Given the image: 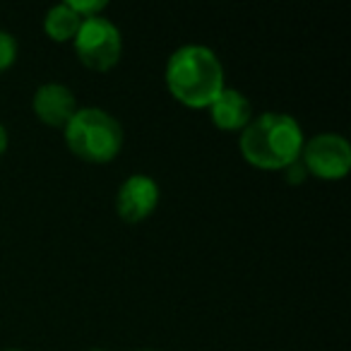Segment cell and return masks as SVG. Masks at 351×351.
<instances>
[{"instance_id": "1", "label": "cell", "mask_w": 351, "mask_h": 351, "mask_svg": "<svg viewBox=\"0 0 351 351\" xmlns=\"http://www.w3.org/2000/svg\"><path fill=\"white\" fill-rule=\"evenodd\" d=\"M166 87L176 101L191 108H210L224 89L221 60L207 46H181L166 63Z\"/></svg>"}, {"instance_id": "2", "label": "cell", "mask_w": 351, "mask_h": 351, "mask_svg": "<svg viewBox=\"0 0 351 351\" xmlns=\"http://www.w3.org/2000/svg\"><path fill=\"white\" fill-rule=\"evenodd\" d=\"M303 130L289 113H260L241 132V154L255 169L284 171L301 156Z\"/></svg>"}, {"instance_id": "3", "label": "cell", "mask_w": 351, "mask_h": 351, "mask_svg": "<svg viewBox=\"0 0 351 351\" xmlns=\"http://www.w3.org/2000/svg\"><path fill=\"white\" fill-rule=\"evenodd\" d=\"M63 130L70 152L82 161L108 164L121 154L123 128L104 108H77Z\"/></svg>"}, {"instance_id": "4", "label": "cell", "mask_w": 351, "mask_h": 351, "mask_svg": "<svg viewBox=\"0 0 351 351\" xmlns=\"http://www.w3.org/2000/svg\"><path fill=\"white\" fill-rule=\"evenodd\" d=\"M73 44L80 63L87 65L89 70H97V73H106V70L116 68L123 56L121 29L104 15L84 20L75 34Z\"/></svg>"}, {"instance_id": "5", "label": "cell", "mask_w": 351, "mask_h": 351, "mask_svg": "<svg viewBox=\"0 0 351 351\" xmlns=\"http://www.w3.org/2000/svg\"><path fill=\"white\" fill-rule=\"evenodd\" d=\"M301 164L308 173L322 181H339L351 169V145L344 135L337 132H320L313 140L303 142Z\"/></svg>"}, {"instance_id": "6", "label": "cell", "mask_w": 351, "mask_h": 351, "mask_svg": "<svg viewBox=\"0 0 351 351\" xmlns=\"http://www.w3.org/2000/svg\"><path fill=\"white\" fill-rule=\"evenodd\" d=\"M156 205H159V186L145 173L125 178L116 193V212L128 224L145 221L156 210Z\"/></svg>"}, {"instance_id": "7", "label": "cell", "mask_w": 351, "mask_h": 351, "mask_svg": "<svg viewBox=\"0 0 351 351\" xmlns=\"http://www.w3.org/2000/svg\"><path fill=\"white\" fill-rule=\"evenodd\" d=\"M34 113L44 125L65 128L77 111V97L70 87L60 82H46L34 92Z\"/></svg>"}, {"instance_id": "8", "label": "cell", "mask_w": 351, "mask_h": 351, "mask_svg": "<svg viewBox=\"0 0 351 351\" xmlns=\"http://www.w3.org/2000/svg\"><path fill=\"white\" fill-rule=\"evenodd\" d=\"M210 118L219 130H243L253 121V108H250V101L239 89L224 87L219 97L210 104Z\"/></svg>"}, {"instance_id": "9", "label": "cell", "mask_w": 351, "mask_h": 351, "mask_svg": "<svg viewBox=\"0 0 351 351\" xmlns=\"http://www.w3.org/2000/svg\"><path fill=\"white\" fill-rule=\"evenodd\" d=\"M82 22L84 20L68 5V3H60V5L51 8V10L46 12L44 29L51 39L58 41V44H63V41L75 39V34H77V29H80Z\"/></svg>"}, {"instance_id": "10", "label": "cell", "mask_w": 351, "mask_h": 351, "mask_svg": "<svg viewBox=\"0 0 351 351\" xmlns=\"http://www.w3.org/2000/svg\"><path fill=\"white\" fill-rule=\"evenodd\" d=\"M17 60V41L10 32L0 29V73H5Z\"/></svg>"}, {"instance_id": "11", "label": "cell", "mask_w": 351, "mask_h": 351, "mask_svg": "<svg viewBox=\"0 0 351 351\" xmlns=\"http://www.w3.org/2000/svg\"><path fill=\"white\" fill-rule=\"evenodd\" d=\"M75 12H77L82 20H89V17H99L106 8V0H70L68 3Z\"/></svg>"}, {"instance_id": "12", "label": "cell", "mask_w": 351, "mask_h": 351, "mask_svg": "<svg viewBox=\"0 0 351 351\" xmlns=\"http://www.w3.org/2000/svg\"><path fill=\"white\" fill-rule=\"evenodd\" d=\"M284 171H287V181L293 183V186H298L301 181H306V176H308V171H306V166L301 164V159H296L293 164H289Z\"/></svg>"}, {"instance_id": "13", "label": "cell", "mask_w": 351, "mask_h": 351, "mask_svg": "<svg viewBox=\"0 0 351 351\" xmlns=\"http://www.w3.org/2000/svg\"><path fill=\"white\" fill-rule=\"evenodd\" d=\"M5 149H8V130L5 125H0V156L5 154Z\"/></svg>"}, {"instance_id": "14", "label": "cell", "mask_w": 351, "mask_h": 351, "mask_svg": "<svg viewBox=\"0 0 351 351\" xmlns=\"http://www.w3.org/2000/svg\"><path fill=\"white\" fill-rule=\"evenodd\" d=\"M89 351H104V349H89Z\"/></svg>"}, {"instance_id": "15", "label": "cell", "mask_w": 351, "mask_h": 351, "mask_svg": "<svg viewBox=\"0 0 351 351\" xmlns=\"http://www.w3.org/2000/svg\"><path fill=\"white\" fill-rule=\"evenodd\" d=\"M8 351H17V349H8Z\"/></svg>"}, {"instance_id": "16", "label": "cell", "mask_w": 351, "mask_h": 351, "mask_svg": "<svg viewBox=\"0 0 351 351\" xmlns=\"http://www.w3.org/2000/svg\"><path fill=\"white\" fill-rule=\"evenodd\" d=\"M147 351H149V349H147Z\"/></svg>"}]
</instances>
